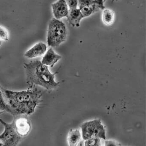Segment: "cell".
Here are the masks:
<instances>
[{
    "label": "cell",
    "mask_w": 146,
    "mask_h": 146,
    "mask_svg": "<svg viewBox=\"0 0 146 146\" xmlns=\"http://www.w3.org/2000/svg\"><path fill=\"white\" fill-rule=\"evenodd\" d=\"M69 9L78 8V0H65Z\"/></svg>",
    "instance_id": "obj_17"
},
{
    "label": "cell",
    "mask_w": 146,
    "mask_h": 146,
    "mask_svg": "<svg viewBox=\"0 0 146 146\" xmlns=\"http://www.w3.org/2000/svg\"><path fill=\"white\" fill-rule=\"evenodd\" d=\"M51 6L55 18L60 19L67 18L69 9L65 0H58L52 4Z\"/></svg>",
    "instance_id": "obj_8"
},
{
    "label": "cell",
    "mask_w": 146,
    "mask_h": 146,
    "mask_svg": "<svg viewBox=\"0 0 146 146\" xmlns=\"http://www.w3.org/2000/svg\"><path fill=\"white\" fill-rule=\"evenodd\" d=\"M119 0H112L113 1H117Z\"/></svg>",
    "instance_id": "obj_19"
},
{
    "label": "cell",
    "mask_w": 146,
    "mask_h": 146,
    "mask_svg": "<svg viewBox=\"0 0 146 146\" xmlns=\"http://www.w3.org/2000/svg\"><path fill=\"white\" fill-rule=\"evenodd\" d=\"M78 7L84 18L105 9L104 0H78Z\"/></svg>",
    "instance_id": "obj_6"
},
{
    "label": "cell",
    "mask_w": 146,
    "mask_h": 146,
    "mask_svg": "<svg viewBox=\"0 0 146 146\" xmlns=\"http://www.w3.org/2000/svg\"><path fill=\"white\" fill-rule=\"evenodd\" d=\"M106 1V0H104V1Z\"/></svg>",
    "instance_id": "obj_21"
},
{
    "label": "cell",
    "mask_w": 146,
    "mask_h": 146,
    "mask_svg": "<svg viewBox=\"0 0 146 146\" xmlns=\"http://www.w3.org/2000/svg\"><path fill=\"white\" fill-rule=\"evenodd\" d=\"M26 83L31 87L39 86L50 90L56 89L59 86V82L55 80L57 72L52 74L48 66L43 64L41 61L34 60L24 64Z\"/></svg>",
    "instance_id": "obj_2"
},
{
    "label": "cell",
    "mask_w": 146,
    "mask_h": 146,
    "mask_svg": "<svg viewBox=\"0 0 146 146\" xmlns=\"http://www.w3.org/2000/svg\"><path fill=\"white\" fill-rule=\"evenodd\" d=\"M47 46L45 43L38 42L34 45L25 53L24 56L29 58H33L41 56L46 52Z\"/></svg>",
    "instance_id": "obj_9"
},
{
    "label": "cell",
    "mask_w": 146,
    "mask_h": 146,
    "mask_svg": "<svg viewBox=\"0 0 146 146\" xmlns=\"http://www.w3.org/2000/svg\"><path fill=\"white\" fill-rule=\"evenodd\" d=\"M67 29L63 22L59 19L52 18L48 25L47 42L51 47H57L66 41Z\"/></svg>",
    "instance_id": "obj_3"
},
{
    "label": "cell",
    "mask_w": 146,
    "mask_h": 146,
    "mask_svg": "<svg viewBox=\"0 0 146 146\" xmlns=\"http://www.w3.org/2000/svg\"><path fill=\"white\" fill-rule=\"evenodd\" d=\"M27 116L24 115L16 116L12 122L17 133L23 138L27 136L31 130V123Z\"/></svg>",
    "instance_id": "obj_7"
},
{
    "label": "cell",
    "mask_w": 146,
    "mask_h": 146,
    "mask_svg": "<svg viewBox=\"0 0 146 146\" xmlns=\"http://www.w3.org/2000/svg\"><path fill=\"white\" fill-rule=\"evenodd\" d=\"M1 40H0V46H1Z\"/></svg>",
    "instance_id": "obj_20"
},
{
    "label": "cell",
    "mask_w": 146,
    "mask_h": 146,
    "mask_svg": "<svg viewBox=\"0 0 146 146\" xmlns=\"http://www.w3.org/2000/svg\"><path fill=\"white\" fill-rule=\"evenodd\" d=\"M61 58V56L56 53L52 48H50L45 53L41 62L48 67H53Z\"/></svg>",
    "instance_id": "obj_11"
},
{
    "label": "cell",
    "mask_w": 146,
    "mask_h": 146,
    "mask_svg": "<svg viewBox=\"0 0 146 146\" xmlns=\"http://www.w3.org/2000/svg\"><path fill=\"white\" fill-rule=\"evenodd\" d=\"M84 17L79 8H70L67 19L70 25L74 27H79L80 23Z\"/></svg>",
    "instance_id": "obj_10"
},
{
    "label": "cell",
    "mask_w": 146,
    "mask_h": 146,
    "mask_svg": "<svg viewBox=\"0 0 146 146\" xmlns=\"http://www.w3.org/2000/svg\"><path fill=\"white\" fill-rule=\"evenodd\" d=\"M115 13L112 10L109 9H104L102 13V20L106 25H111L114 23Z\"/></svg>",
    "instance_id": "obj_13"
},
{
    "label": "cell",
    "mask_w": 146,
    "mask_h": 146,
    "mask_svg": "<svg viewBox=\"0 0 146 146\" xmlns=\"http://www.w3.org/2000/svg\"><path fill=\"white\" fill-rule=\"evenodd\" d=\"M85 145L86 146H101V139L98 137H92L86 140Z\"/></svg>",
    "instance_id": "obj_15"
},
{
    "label": "cell",
    "mask_w": 146,
    "mask_h": 146,
    "mask_svg": "<svg viewBox=\"0 0 146 146\" xmlns=\"http://www.w3.org/2000/svg\"><path fill=\"white\" fill-rule=\"evenodd\" d=\"M0 123L5 127L4 131L0 135V141L4 146H17L22 141L23 138L17 133L13 123H6L1 118Z\"/></svg>",
    "instance_id": "obj_5"
},
{
    "label": "cell",
    "mask_w": 146,
    "mask_h": 146,
    "mask_svg": "<svg viewBox=\"0 0 146 146\" xmlns=\"http://www.w3.org/2000/svg\"><path fill=\"white\" fill-rule=\"evenodd\" d=\"M105 146H120V143L117 142L115 141H105Z\"/></svg>",
    "instance_id": "obj_18"
},
{
    "label": "cell",
    "mask_w": 146,
    "mask_h": 146,
    "mask_svg": "<svg viewBox=\"0 0 146 146\" xmlns=\"http://www.w3.org/2000/svg\"><path fill=\"white\" fill-rule=\"evenodd\" d=\"M82 137L84 141L92 137L106 140V131L101 119L85 122L81 126Z\"/></svg>",
    "instance_id": "obj_4"
},
{
    "label": "cell",
    "mask_w": 146,
    "mask_h": 146,
    "mask_svg": "<svg viewBox=\"0 0 146 146\" xmlns=\"http://www.w3.org/2000/svg\"><path fill=\"white\" fill-rule=\"evenodd\" d=\"M0 40L7 41L9 40V33L7 30L0 25Z\"/></svg>",
    "instance_id": "obj_16"
},
{
    "label": "cell",
    "mask_w": 146,
    "mask_h": 146,
    "mask_svg": "<svg viewBox=\"0 0 146 146\" xmlns=\"http://www.w3.org/2000/svg\"><path fill=\"white\" fill-rule=\"evenodd\" d=\"M22 91H13L3 88L5 101L13 117L32 114L41 102L42 93L35 87Z\"/></svg>",
    "instance_id": "obj_1"
},
{
    "label": "cell",
    "mask_w": 146,
    "mask_h": 146,
    "mask_svg": "<svg viewBox=\"0 0 146 146\" xmlns=\"http://www.w3.org/2000/svg\"><path fill=\"white\" fill-rule=\"evenodd\" d=\"M81 136L79 130H72L70 131L68 137V144L70 146H75L79 144L81 141Z\"/></svg>",
    "instance_id": "obj_12"
},
{
    "label": "cell",
    "mask_w": 146,
    "mask_h": 146,
    "mask_svg": "<svg viewBox=\"0 0 146 146\" xmlns=\"http://www.w3.org/2000/svg\"><path fill=\"white\" fill-rule=\"evenodd\" d=\"M2 89L3 88L0 86V115L5 112L10 113V110L4 98Z\"/></svg>",
    "instance_id": "obj_14"
}]
</instances>
